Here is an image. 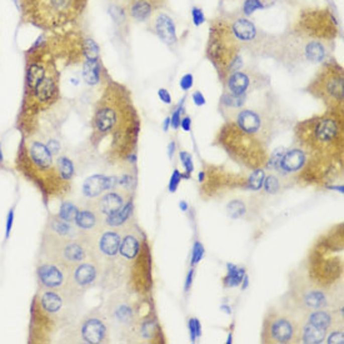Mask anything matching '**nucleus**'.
Segmentation results:
<instances>
[{
  "mask_svg": "<svg viewBox=\"0 0 344 344\" xmlns=\"http://www.w3.org/2000/svg\"><path fill=\"white\" fill-rule=\"evenodd\" d=\"M13 3H14L15 7H17L18 9H19V0H13Z\"/></svg>",
  "mask_w": 344,
  "mask_h": 344,
  "instance_id": "obj_61",
  "label": "nucleus"
},
{
  "mask_svg": "<svg viewBox=\"0 0 344 344\" xmlns=\"http://www.w3.org/2000/svg\"><path fill=\"white\" fill-rule=\"evenodd\" d=\"M328 330L318 328L308 323L299 322V332H298V342L304 344H320L324 342Z\"/></svg>",
  "mask_w": 344,
  "mask_h": 344,
  "instance_id": "obj_26",
  "label": "nucleus"
},
{
  "mask_svg": "<svg viewBox=\"0 0 344 344\" xmlns=\"http://www.w3.org/2000/svg\"><path fill=\"white\" fill-rule=\"evenodd\" d=\"M309 93L322 99L330 108H342L344 78L343 69L337 64H327L309 84Z\"/></svg>",
  "mask_w": 344,
  "mask_h": 344,
  "instance_id": "obj_8",
  "label": "nucleus"
},
{
  "mask_svg": "<svg viewBox=\"0 0 344 344\" xmlns=\"http://www.w3.org/2000/svg\"><path fill=\"white\" fill-rule=\"evenodd\" d=\"M305 162H307V158H305L304 150L300 148H293V149L283 153L275 170L283 174H293V173L302 170Z\"/></svg>",
  "mask_w": 344,
  "mask_h": 344,
  "instance_id": "obj_20",
  "label": "nucleus"
},
{
  "mask_svg": "<svg viewBox=\"0 0 344 344\" xmlns=\"http://www.w3.org/2000/svg\"><path fill=\"white\" fill-rule=\"evenodd\" d=\"M13 215H14V211H13V209L10 210L9 215H8V224H7V236H9L10 233V229H12V224H13Z\"/></svg>",
  "mask_w": 344,
  "mask_h": 344,
  "instance_id": "obj_55",
  "label": "nucleus"
},
{
  "mask_svg": "<svg viewBox=\"0 0 344 344\" xmlns=\"http://www.w3.org/2000/svg\"><path fill=\"white\" fill-rule=\"evenodd\" d=\"M180 127L183 128V131L184 132H189L190 131V127H192V121H190V118H184L182 122H180Z\"/></svg>",
  "mask_w": 344,
  "mask_h": 344,
  "instance_id": "obj_53",
  "label": "nucleus"
},
{
  "mask_svg": "<svg viewBox=\"0 0 344 344\" xmlns=\"http://www.w3.org/2000/svg\"><path fill=\"white\" fill-rule=\"evenodd\" d=\"M304 55L309 62L320 63L325 59L327 52H325V48L322 43L318 42V40H312L305 45Z\"/></svg>",
  "mask_w": 344,
  "mask_h": 344,
  "instance_id": "obj_30",
  "label": "nucleus"
},
{
  "mask_svg": "<svg viewBox=\"0 0 344 344\" xmlns=\"http://www.w3.org/2000/svg\"><path fill=\"white\" fill-rule=\"evenodd\" d=\"M189 330H190V337H192V342H195L198 337H200L202 334V327H200L199 320L192 318L189 319Z\"/></svg>",
  "mask_w": 344,
  "mask_h": 344,
  "instance_id": "obj_43",
  "label": "nucleus"
},
{
  "mask_svg": "<svg viewBox=\"0 0 344 344\" xmlns=\"http://www.w3.org/2000/svg\"><path fill=\"white\" fill-rule=\"evenodd\" d=\"M154 29L160 40L167 44H174L177 43V33H175V25L172 18L167 14H159L155 19Z\"/></svg>",
  "mask_w": 344,
  "mask_h": 344,
  "instance_id": "obj_25",
  "label": "nucleus"
},
{
  "mask_svg": "<svg viewBox=\"0 0 344 344\" xmlns=\"http://www.w3.org/2000/svg\"><path fill=\"white\" fill-rule=\"evenodd\" d=\"M180 111H182V108H178L170 117V124L174 129H178L180 127Z\"/></svg>",
  "mask_w": 344,
  "mask_h": 344,
  "instance_id": "obj_50",
  "label": "nucleus"
},
{
  "mask_svg": "<svg viewBox=\"0 0 344 344\" xmlns=\"http://www.w3.org/2000/svg\"><path fill=\"white\" fill-rule=\"evenodd\" d=\"M105 317L108 324L123 335L137 333L138 322L137 312L128 295L124 293H114L108 299L105 308Z\"/></svg>",
  "mask_w": 344,
  "mask_h": 344,
  "instance_id": "obj_9",
  "label": "nucleus"
},
{
  "mask_svg": "<svg viewBox=\"0 0 344 344\" xmlns=\"http://www.w3.org/2000/svg\"><path fill=\"white\" fill-rule=\"evenodd\" d=\"M143 251V241L140 232L129 224L122 229V242L119 247V259L122 263H133Z\"/></svg>",
  "mask_w": 344,
  "mask_h": 344,
  "instance_id": "obj_17",
  "label": "nucleus"
},
{
  "mask_svg": "<svg viewBox=\"0 0 344 344\" xmlns=\"http://www.w3.org/2000/svg\"><path fill=\"white\" fill-rule=\"evenodd\" d=\"M74 225L80 232L81 236H86L103 225V218L86 203L85 206L78 209L74 219Z\"/></svg>",
  "mask_w": 344,
  "mask_h": 344,
  "instance_id": "obj_18",
  "label": "nucleus"
},
{
  "mask_svg": "<svg viewBox=\"0 0 344 344\" xmlns=\"http://www.w3.org/2000/svg\"><path fill=\"white\" fill-rule=\"evenodd\" d=\"M78 209L79 206H76L74 203L64 200V202L62 203V205H60V210L58 215L62 219H64V220L69 221V223L74 224V219H75L76 213H78Z\"/></svg>",
  "mask_w": 344,
  "mask_h": 344,
  "instance_id": "obj_37",
  "label": "nucleus"
},
{
  "mask_svg": "<svg viewBox=\"0 0 344 344\" xmlns=\"http://www.w3.org/2000/svg\"><path fill=\"white\" fill-rule=\"evenodd\" d=\"M253 81L251 74L247 71H234L225 80L226 90L233 95H247V91L251 89Z\"/></svg>",
  "mask_w": 344,
  "mask_h": 344,
  "instance_id": "obj_22",
  "label": "nucleus"
},
{
  "mask_svg": "<svg viewBox=\"0 0 344 344\" xmlns=\"http://www.w3.org/2000/svg\"><path fill=\"white\" fill-rule=\"evenodd\" d=\"M179 206H180V208H182V210H188V204H187V203H185V202H180L179 203Z\"/></svg>",
  "mask_w": 344,
  "mask_h": 344,
  "instance_id": "obj_58",
  "label": "nucleus"
},
{
  "mask_svg": "<svg viewBox=\"0 0 344 344\" xmlns=\"http://www.w3.org/2000/svg\"><path fill=\"white\" fill-rule=\"evenodd\" d=\"M219 142L229 155L248 168H262L267 163V153L263 142L244 133L236 123L226 124L219 134Z\"/></svg>",
  "mask_w": 344,
  "mask_h": 344,
  "instance_id": "obj_3",
  "label": "nucleus"
},
{
  "mask_svg": "<svg viewBox=\"0 0 344 344\" xmlns=\"http://www.w3.org/2000/svg\"><path fill=\"white\" fill-rule=\"evenodd\" d=\"M179 158H180V162H182V164L184 165L185 172H187V173H192L193 169H194V167H193V158H192V155H190L189 153H187V152H180L179 153Z\"/></svg>",
  "mask_w": 344,
  "mask_h": 344,
  "instance_id": "obj_45",
  "label": "nucleus"
},
{
  "mask_svg": "<svg viewBox=\"0 0 344 344\" xmlns=\"http://www.w3.org/2000/svg\"><path fill=\"white\" fill-rule=\"evenodd\" d=\"M83 79L89 85H96L100 81L101 65L99 60H85L83 64Z\"/></svg>",
  "mask_w": 344,
  "mask_h": 344,
  "instance_id": "obj_29",
  "label": "nucleus"
},
{
  "mask_svg": "<svg viewBox=\"0 0 344 344\" xmlns=\"http://www.w3.org/2000/svg\"><path fill=\"white\" fill-rule=\"evenodd\" d=\"M299 320L287 310L271 309L267 313L262 330V342L289 344L298 342Z\"/></svg>",
  "mask_w": 344,
  "mask_h": 344,
  "instance_id": "obj_7",
  "label": "nucleus"
},
{
  "mask_svg": "<svg viewBox=\"0 0 344 344\" xmlns=\"http://www.w3.org/2000/svg\"><path fill=\"white\" fill-rule=\"evenodd\" d=\"M180 180H182V174L179 173V170L175 169L174 172H173L172 177H170V180H169V192L174 193L175 190H177Z\"/></svg>",
  "mask_w": 344,
  "mask_h": 344,
  "instance_id": "obj_46",
  "label": "nucleus"
},
{
  "mask_svg": "<svg viewBox=\"0 0 344 344\" xmlns=\"http://www.w3.org/2000/svg\"><path fill=\"white\" fill-rule=\"evenodd\" d=\"M192 18H193V23H194L197 27L202 25L205 20L204 14H203V10L199 9V8H193L192 9Z\"/></svg>",
  "mask_w": 344,
  "mask_h": 344,
  "instance_id": "obj_47",
  "label": "nucleus"
},
{
  "mask_svg": "<svg viewBox=\"0 0 344 344\" xmlns=\"http://www.w3.org/2000/svg\"><path fill=\"white\" fill-rule=\"evenodd\" d=\"M169 123H170V118H167L164 122V131H168V127H169Z\"/></svg>",
  "mask_w": 344,
  "mask_h": 344,
  "instance_id": "obj_59",
  "label": "nucleus"
},
{
  "mask_svg": "<svg viewBox=\"0 0 344 344\" xmlns=\"http://www.w3.org/2000/svg\"><path fill=\"white\" fill-rule=\"evenodd\" d=\"M88 0H19L24 23L42 30H57L74 22Z\"/></svg>",
  "mask_w": 344,
  "mask_h": 344,
  "instance_id": "obj_2",
  "label": "nucleus"
},
{
  "mask_svg": "<svg viewBox=\"0 0 344 344\" xmlns=\"http://www.w3.org/2000/svg\"><path fill=\"white\" fill-rule=\"evenodd\" d=\"M299 138L303 143L317 152L334 149L342 143V127L334 116H324L318 119H310L300 126Z\"/></svg>",
  "mask_w": 344,
  "mask_h": 344,
  "instance_id": "obj_5",
  "label": "nucleus"
},
{
  "mask_svg": "<svg viewBox=\"0 0 344 344\" xmlns=\"http://www.w3.org/2000/svg\"><path fill=\"white\" fill-rule=\"evenodd\" d=\"M247 95H233V94H224L221 96V104L228 108H241L246 103Z\"/></svg>",
  "mask_w": 344,
  "mask_h": 344,
  "instance_id": "obj_39",
  "label": "nucleus"
},
{
  "mask_svg": "<svg viewBox=\"0 0 344 344\" xmlns=\"http://www.w3.org/2000/svg\"><path fill=\"white\" fill-rule=\"evenodd\" d=\"M324 342L328 344H343L344 343L343 322L335 323V324H333L332 327L328 329Z\"/></svg>",
  "mask_w": 344,
  "mask_h": 344,
  "instance_id": "obj_35",
  "label": "nucleus"
},
{
  "mask_svg": "<svg viewBox=\"0 0 344 344\" xmlns=\"http://www.w3.org/2000/svg\"><path fill=\"white\" fill-rule=\"evenodd\" d=\"M193 100H194L195 105L198 106H202L205 104V98L200 91H195V93L193 94Z\"/></svg>",
  "mask_w": 344,
  "mask_h": 344,
  "instance_id": "obj_52",
  "label": "nucleus"
},
{
  "mask_svg": "<svg viewBox=\"0 0 344 344\" xmlns=\"http://www.w3.org/2000/svg\"><path fill=\"white\" fill-rule=\"evenodd\" d=\"M228 268V272H226V275L223 278V284L225 288H234L238 287V285L242 284V280H243L244 275H246V272H244L243 268H238L234 264H228L226 266Z\"/></svg>",
  "mask_w": 344,
  "mask_h": 344,
  "instance_id": "obj_32",
  "label": "nucleus"
},
{
  "mask_svg": "<svg viewBox=\"0 0 344 344\" xmlns=\"http://www.w3.org/2000/svg\"><path fill=\"white\" fill-rule=\"evenodd\" d=\"M226 210H228V215L232 219H238L247 213V206L244 204V202L236 199L226 205Z\"/></svg>",
  "mask_w": 344,
  "mask_h": 344,
  "instance_id": "obj_38",
  "label": "nucleus"
},
{
  "mask_svg": "<svg viewBox=\"0 0 344 344\" xmlns=\"http://www.w3.org/2000/svg\"><path fill=\"white\" fill-rule=\"evenodd\" d=\"M159 332V328H158L157 322L154 319H144L142 322H139L137 328V333L139 334V337H142L143 339H154L155 334Z\"/></svg>",
  "mask_w": 344,
  "mask_h": 344,
  "instance_id": "obj_33",
  "label": "nucleus"
},
{
  "mask_svg": "<svg viewBox=\"0 0 344 344\" xmlns=\"http://www.w3.org/2000/svg\"><path fill=\"white\" fill-rule=\"evenodd\" d=\"M129 2H131V0H127V2L124 3V5H123V7L126 8V5L128 4ZM149 2H152V3H153V5H154L155 8H159V7H162L163 4H164V2H165V0H149Z\"/></svg>",
  "mask_w": 344,
  "mask_h": 344,
  "instance_id": "obj_56",
  "label": "nucleus"
},
{
  "mask_svg": "<svg viewBox=\"0 0 344 344\" xmlns=\"http://www.w3.org/2000/svg\"><path fill=\"white\" fill-rule=\"evenodd\" d=\"M234 123L244 133L258 138L261 142H264L267 139L268 129L266 128L264 117L259 111L254 110V109H242V110H239L236 114Z\"/></svg>",
  "mask_w": 344,
  "mask_h": 344,
  "instance_id": "obj_15",
  "label": "nucleus"
},
{
  "mask_svg": "<svg viewBox=\"0 0 344 344\" xmlns=\"http://www.w3.org/2000/svg\"><path fill=\"white\" fill-rule=\"evenodd\" d=\"M133 202L129 200L123 208L117 213L111 214V215L105 216L103 219V226L106 228H116V229H123L131 224L132 219H133Z\"/></svg>",
  "mask_w": 344,
  "mask_h": 344,
  "instance_id": "obj_24",
  "label": "nucleus"
},
{
  "mask_svg": "<svg viewBox=\"0 0 344 344\" xmlns=\"http://www.w3.org/2000/svg\"><path fill=\"white\" fill-rule=\"evenodd\" d=\"M93 131L100 137L111 134L113 145L118 147L117 150L122 155L128 154L126 147L132 148V143L136 142L139 121L129 91L124 86L116 83L106 86L94 111Z\"/></svg>",
  "mask_w": 344,
  "mask_h": 344,
  "instance_id": "obj_1",
  "label": "nucleus"
},
{
  "mask_svg": "<svg viewBox=\"0 0 344 344\" xmlns=\"http://www.w3.org/2000/svg\"><path fill=\"white\" fill-rule=\"evenodd\" d=\"M81 52L85 60H99L100 58V48L91 38L81 39Z\"/></svg>",
  "mask_w": 344,
  "mask_h": 344,
  "instance_id": "obj_34",
  "label": "nucleus"
},
{
  "mask_svg": "<svg viewBox=\"0 0 344 344\" xmlns=\"http://www.w3.org/2000/svg\"><path fill=\"white\" fill-rule=\"evenodd\" d=\"M342 315L339 317V314L335 315V313L330 312L327 308H320V309H313L303 313L300 322L308 323V324L328 330L333 324L342 322Z\"/></svg>",
  "mask_w": 344,
  "mask_h": 344,
  "instance_id": "obj_21",
  "label": "nucleus"
},
{
  "mask_svg": "<svg viewBox=\"0 0 344 344\" xmlns=\"http://www.w3.org/2000/svg\"><path fill=\"white\" fill-rule=\"evenodd\" d=\"M68 273V268L52 261H43L37 269L40 287L48 289H63L67 287Z\"/></svg>",
  "mask_w": 344,
  "mask_h": 344,
  "instance_id": "obj_13",
  "label": "nucleus"
},
{
  "mask_svg": "<svg viewBox=\"0 0 344 344\" xmlns=\"http://www.w3.org/2000/svg\"><path fill=\"white\" fill-rule=\"evenodd\" d=\"M3 163V153H2V143H0V164Z\"/></svg>",
  "mask_w": 344,
  "mask_h": 344,
  "instance_id": "obj_60",
  "label": "nucleus"
},
{
  "mask_svg": "<svg viewBox=\"0 0 344 344\" xmlns=\"http://www.w3.org/2000/svg\"><path fill=\"white\" fill-rule=\"evenodd\" d=\"M264 8V4L262 0H246L243 4V12L246 15L253 14L256 10Z\"/></svg>",
  "mask_w": 344,
  "mask_h": 344,
  "instance_id": "obj_41",
  "label": "nucleus"
},
{
  "mask_svg": "<svg viewBox=\"0 0 344 344\" xmlns=\"http://www.w3.org/2000/svg\"><path fill=\"white\" fill-rule=\"evenodd\" d=\"M179 85L183 90H189L193 86V75L192 74H185L179 81Z\"/></svg>",
  "mask_w": 344,
  "mask_h": 344,
  "instance_id": "obj_48",
  "label": "nucleus"
},
{
  "mask_svg": "<svg viewBox=\"0 0 344 344\" xmlns=\"http://www.w3.org/2000/svg\"><path fill=\"white\" fill-rule=\"evenodd\" d=\"M19 159L27 160L30 172L57 174L52 152L47 147V143H43L42 140L30 138L29 140H24L19 147Z\"/></svg>",
  "mask_w": 344,
  "mask_h": 344,
  "instance_id": "obj_10",
  "label": "nucleus"
},
{
  "mask_svg": "<svg viewBox=\"0 0 344 344\" xmlns=\"http://www.w3.org/2000/svg\"><path fill=\"white\" fill-rule=\"evenodd\" d=\"M129 200H132L129 192L111 189L96 197V199L89 200L88 204L104 219L105 216L111 215V214L121 210Z\"/></svg>",
  "mask_w": 344,
  "mask_h": 344,
  "instance_id": "obj_14",
  "label": "nucleus"
},
{
  "mask_svg": "<svg viewBox=\"0 0 344 344\" xmlns=\"http://www.w3.org/2000/svg\"><path fill=\"white\" fill-rule=\"evenodd\" d=\"M238 39L234 37L232 27L223 20L214 22L209 32V42L206 53L214 67L221 75H226L229 65L238 54Z\"/></svg>",
  "mask_w": 344,
  "mask_h": 344,
  "instance_id": "obj_4",
  "label": "nucleus"
},
{
  "mask_svg": "<svg viewBox=\"0 0 344 344\" xmlns=\"http://www.w3.org/2000/svg\"><path fill=\"white\" fill-rule=\"evenodd\" d=\"M76 342L88 344L105 343L109 339V325L104 313L91 310L86 313L75 328Z\"/></svg>",
  "mask_w": 344,
  "mask_h": 344,
  "instance_id": "obj_11",
  "label": "nucleus"
},
{
  "mask_svg": "<svg viewBox=\"0 0 344 344\" xmlns=\"http://www.w3.org/2000/svg\"><path fill=\"white\" fill-rule=\"evenodd\" d=\"M203 254H204V248H203V244L200 242H195L194 247H193V253H192V264L195 266L197 263H199L200 259L203 258Z\"/></svg>",
  "mask_w": 344,
  "mask_h": 344,
  "instance_id": "obj_44",
  "label": "nucleus"
},
{
  "mask_svg": "<svg viewBox=\"0 0 344 344\" xmlns=\"http://www.w3.org/2000/svg\"><path fill=\"white\" fill-rule=\"evenodd\" d=\"M55 170L62 182H70L74 175V164L67 157H58L55 160Z\"/></svg>",
  "mask_w": 344,
  "mask_h": 344,
  "instance_id": "obj_31",
  "label": "nucleus"
},
{
  "mask_svg": "<svg viewBox=\"0 0 344 344\" xmlns=\"http://www.w3.org/2000/svg\"><path fill=\"white\" fill-rule=\"evenodd\" d=\"M47 232L54 234V236L63 237V238H76V237H81L80 232L76 229L75 225L62 219L59 215L50 216L47 224Z\"/></svg>",
  "mask_w": 344,
  "mask_h": 344,
  "instance_id": "obj_23",
  "label": "nucleus"
},
{
  "mask_svg": "<svg viewBox=\"0 0 344 344\" xmlns=\"http://www.w3.org/2000/svg\"><path fill=\"white\" fill-rule=\"evenodd\" d=\"M118 185V178L104 174H95L89 177L83 184V194L86 198H96L106 190L114 189Z\"/></svg>",
  "mask_w": 344,
  "mask_h": 344,
  "instance_id": "obj_19",
  "label": "nucleus"
},
{
  "mask_svg": "<svg viewBox=\"0 0 344 344\" xmlns=\"http://www.w3.org/2000/svg\"><path fill=\"white\" fill-rule=\"evenodd\" d=\"M263 187H264V189H266L267 193H269V194H275V193H278L280 190L279 178L275 177L274 174L268 175V177L264 178Z\"/></svg>",
  "mask_w": 344,
  "mask_h": 344,
  "instance_id": "obj_40",
  "label": "nucleus"
},
{
  "mask_svg": "<svg viewBox=\"0 0 344 344\" xmlns=\"http://www.w3.org/2000/svg\"><path fill=\"white\" fill-rule=\"evenodd\" d=\"M193 274H194V271L190 269V272L187 275V280H185V292H188L190 289V285H192L193 282Z\"/></svg>",
  "mask_w": 344,
  "mask_h": 344,
  "instance_id": "obj_54",
  "label": "nucleus"
},
{
  "mask_svg": "<svg viewBox=\"0 0 344 344\" xmlns=\"http://www.w3.org/2000/svg\"><path fill=\"white\" fill-rule=\"evenodd\" d=\"M289 298L290 303L300 310L302 314L313 309L329 307L327 293L302 272H293L290 275Z\"/></svg>",
  "mask_w": 344,
  "mask_h": 344,
  "instance_id": "obj_6",
  "label": "nucleus"
},
{
  "mask_svg": "<svg viewBox=\"0 0 344 344\" xmlns=\"http://www.w3.org/2000/svg\"><path fill=\"white\" fill-rule=\"evenodd\" d=\"M174 148H175V143L172 142L169 144V147H168V155H169L170 159H172L173 154H174Z\"/></svg>",
  "mask_w": 344,
  "mask_h": 344,
  "instance_id": "obj_57",
  "label": "nucleus"
},
{
  "mask_svg": "<svg viewBox=\"0 0 344 344\" xmlns=\"http://www.w3.org/2000/svg\"><path fill=\"white\" fill-rule=\"evenodd\" d=\"M302 24L304 32L319 38H329L335 32L334 20L329 13L325 12H313L304 15Z\"/></svg>",
  "mask_w": 344,
  "mask_h": 344,
  "instance_id": "obj_16",
  "label": "nucleus"
},
{
  "mask_svg": "<svg viewBox=\"0 0 344 344\" xmlns=\"http://www.w3.org/2000/svg\"><path fill=\"white\" fill-rule=\"evenodd\" d=\"M100 277V267L98 262L90 259H84L80 263L75 264L69 268L67 287L69 290L80 295V293L85 292L89 287L95 284Z\"/></svg>",
  "mask_w": 344,
  "mask_h": 344,
  "instance_id": "obj_12",
  "label": "nucleus"
},
{
  "mask_svg": "<svg viewBox=\"0 0 344 344\" xmlns=\"http://www.w3.org/2000/svg\"><path fill=\"white\" fill-rule=\"evenodd\" d=\"M47 147L49 148V150L52 152V154H58V152L60 150V143L57 139H49L47 142Z\"/></svg>",
  "mask_w": 344,
  "mask_h": 344,
  "instance_id": "obj_51",
  "label": "nucleus"
},
{
  "mask_svg": "<svg viewBox=\"0 0 344 344\" xmlns=\"http://www.w3.org/2000/svg\"><path fill=\"white\" fill-rule=\"evenodd\" d=\"M158 96L160 98V100L165 104H172V95H170L169 91L167 89L162 88L158 90Z\"/></svg>",
  "mask_w": 344,
  "mask_h": 344,
  "instance_id": "obj_49",
  "label": "nucleus"
},
{
  "mask_svg": "<svg viewBox=\"0 0 344 344\" xmlns=\"http://www.w3.org/2000/svg\"><path fill=\"white\" fill-rule=\"evenodd\" d=\"M283 153H284V150L283 149H277L275 152L272 153L271 158L267 160V163H266V165H264V167H266L267 169H271V170L277 169V165H278V163H279L280 158H282Z\"/></svg>",
  "mask_w": 344,
  "mask_h": 344,
  "instance_id": "obj_42",
  "label": "nucleus"
},
{
  "mask_svg": "<svg viewBox=\"0 0 344 344\" xmlns=\"http://www.w3.org/2000/svg\"><path fill=\"white\" fill-rule=\"evenodd\" d=\"M126 9L127 14L132 19L138 20V22H144V20L149 19L150 15L153 14V10L157 9V8L149 0H131L126 5Z\"/></svg>",
  "mask_w": 344,
  "mask_h": 344,
  "instance_id": "obj_27",
  "label": "nucleus"
},
{
  "mask_svg": "<svg viewBox=\"0 0 344 344\" xmlns=\"http://www.w3.org/2000/svg\"><path fill=\"white\" fill-rule=\"evenodd\" d=\"M264 178H266V173H264L263 168H257V169L252 173L251 177L248 178V180H246L248 189L254 190V192L261 189V188L263 187Z\"/></svg>",
  "mask_w": 344,
  "mask_h": 344,
  "instance_id": "obj_36",
  "label": "nucleus"
},
{
  "mask_svg": "<svg viewBox=\"0 0 344 344\" xmlns=\"http://www.w3.org/2000/svg\"><path fill=\"white\" fill-rule=\"evenodd\" d=\"M232 32L234 37L241 42H251L256 38L257 28L246 18H238L232 25Z\"/></svg>",
  "mask_w": 344,
  "mask_h": 344,
  "instance_id": "obj_28",
  "label": "nucleus"
}]
</instances>
